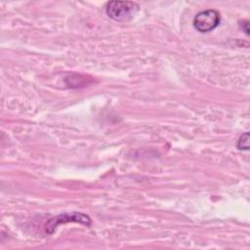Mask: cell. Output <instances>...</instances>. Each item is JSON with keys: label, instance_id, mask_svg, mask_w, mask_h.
I'll return each instance as SVG.
<instances>
[{"label": "cell", "instance_id": "cell-5", "mask_svg": "<svg viewBox=\"0 0 250 250\" xmlns=\"http://www.w3.org/2000/svg\"><path fill=\"white\" fill-rule=\"evenodd\" d=\"M240 28L245 32V34H249V21H239Z\"/></svg>", "mask_w": 250, "mask_h": 250}, {"label": "cell", "instance_id": "cell-3", "mask_svg": "<svg viewBox=\"0 0 250 250\" xmlns=\"http://www.w3.org/2000/svg\"><path fill=\"white\" fill-rule=\"evenodd\" d=\"M69 222H76L86 226L91 225V219L89 218V216L85 214L76 213V212L64 213L49 220V222L46 224V232L52 233L54 229L57 228V226L64 223H69Z\"/></svg>", "mask_w": 250, "mask_h": 250}, {"label": "cell", "instance_id": "cell-4", "mask_svg": "<svg viewBox=\"0 0 250 250\" xmlns=\"http://www.w3.org/2000/svg\"><path fill=\"white\" fill-rule=\"evenodd\" d=\"M236 146L240 150H248L249 149V132H245L242 134L236 144Z\"/></svg>", "mask_w": 250, "mask_h": 250}, {"label": "cell", "instance_id": "cell-1", "mask_svg": "<svg viewBox=\"0 0 250 250\" xmlns=\"http://www.w3.org/2000/svg\"><path fill=\"white\" fill-rule=\"evenodd\" d=\"M139 9V5L132 1H109L105 5L106 15L116 21L131 20Z\"/></svg>", "mask_w": 250, "mask_h": 250}, {"label": "cell", "instance_id": "cell-2", "mask_svg": "<svg viewBox=\"0 0 250 250\" xmlns=\"http://www.w3.org/2000/svg\"><path fill=\"white\" fill-rule=\"evenodd\" d=\"M221 21L220 14L216 10H205L196 14L193 20L194 28L201 32L206 33L215 29Z\"/></svg>", "mask_w": 250, "mask_h": 250}]
</instances>
